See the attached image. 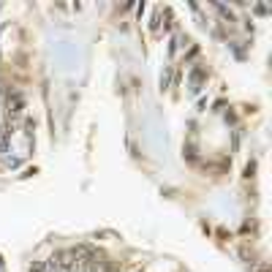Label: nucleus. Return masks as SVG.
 <instances>
[{
  "label": "nucleus",
  "mask_w": 272,
  "mask_h": 272,
  "mask_svg": "<svg viewBox=\"0 0 272 272\" xmlns=\"http://www.w3.org/2000/svg\"><path fill=\"white\" fill-rule=\"evenodd\" d=\"M169 82H171V71H166V74H161V84H163V87H169Z\"/></svg>",
  "instance_id": "nucleus-1"
}]
</instances>
